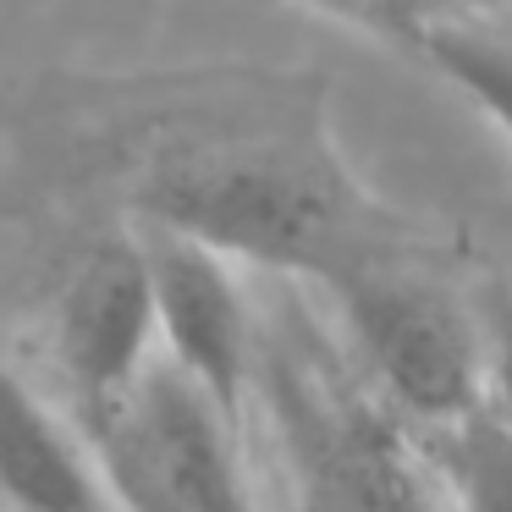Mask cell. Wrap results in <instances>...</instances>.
I'll return each instance as SVG.
<instances>
[{"mask_svg":"<svg viewBox=\"0 0 512 512\" xmlns=\"http://www.w3.org/2000/svg\"><path fill=\"white\" fill-rule=\"evenodd\" d=\"M127 221L166 226L248 276L331 287L408 243L331 127L320 72L232 67L199 78L127 177Z\"/></svg>","mask_w":512,"mask_h":512,"instance_id":"1","label":"cell"},{"mask_svg":"<svg viewBox=\"0 0 512 512\" xmlns=\"http://www.w3.org/2000/svg\"><path fill=\"white\" fill-rule=\"evenodd\" d=\"M254 391L276 419L303 512H430L424 441L309 320H259Z\"/></svg>","mask_w":512,"mask_h":512,"instance_id":"2","label":"cell"},{"mask_svg":"<svg viewBox=\"0 0 512 512\" xmlns=\"http://www.w3.org/2000/svg\"><path fill=\"white\" fill-rule=\"evenodd\" d=\"M336 342L419 435L485 408V325L408 243L325 287Z\"/></svg>","mask_w":512,"mask_h":512,"instance_id":"3","label":"cell"},{"mask_svg":"<svg viewBox=\"0 0 512 512\" xmlns=\"http://www.w3.org/2000/svg\"><path fill=\"white\" fill-rule=\"evenodd\" d=\"M116 512H259L243 424L155 358L122 397L72 413Z\"/></svg>","mask_w":512,"mask_h":512,"instance_id":"4","label":"cell"},{"mask_svg":"<svg viewBox=\"0 0 512 512\" xmlns=\"http://www.w3.org/2000/svg\"><path fill=\"white\" fill-rule=\"evenodd\" d=\"M133 226L155 281L160 358L188 375L226 419L243 424L259 369V309L248 298V270L182 232Z\"/></svg>","mask_w":512,"mask_h":512,"instance_id":"5","label":"cell"},{"mask_svg":"<svg viewBox=\"0 0 512 512\" xmlns=\"http://www.w3.org/2000/svg\"><path fill=\"white\" fill-rule=\"evenodd\" d=\"M50 342H56V369L67 380L72 413L122 397L160 358L155 281H149V259L133 221L100 237L61 281Z\"/></svg>","mask_w":512,"mask_h":512,"instance_id":"6","label":"cell"},{"mask_svg":"<svg viewBox=\"0 0 512 512\" xmlns=\"http://www.w3.org/2000/svg\"><path fill=\"white\" fill-rule=\"evenodd\" d=\"M0 507L6 512H116L89 435L0 353Z\"/></svg>","mask_w":512,"mask_h":512,"instance_id":"7","label":"cell"},{"mask_svg":"<svg viewBox=\"0 0 512 512\" xmlns=\"http://www.w3.org/2000/svg\"><path fill=\"white\" fill-rule=\"evenodd\" d=\"M424 441L430 479L452 512H512V424L490 408H474L468 419L446 424Z\"/></svg>","mask_w":512,"mask_h":512,"instance_id":"8","label":"cell"},{"mask_svg":"<svg viewBox=\"0 0 512 512\" xmlns=\"http://www.w3.org/2000/svg\"><path fill=\"white\" fill-rule=\"evenodd\" d=\"M430 78L457 89L490 133L512 149V45L496 34V23H463V28H435L408 50Z\"/></svg>","mask_w":512,"mask_h":512,"instance_id":"9","label":"cell"},{"mask_svg":"<svg viewBox=\"0 0 512 512\" xmlns=\"http://www.w3.org/2000/svg\"><path fill=\"white\" fill-rule=\"evenodd\" d=\"M298 12L320 17L331 28H347L358 39H375L408 56L424 34L435 28H463V23H507L512 0H287Z\"/></svg>","mask_w":512,"mask_h":512,"instance_id":"10","label":"cell"},{"mask_svg":"<svg viewBox=\"0 0 512 512\" xmlns=\"http://www.w3.org/2000/svg\"><path fill=\"white\" fill-rule=\"evenodd\" d=\"M485 408L512 424V292H501L485 314Z\"/></svg>","mask_w":512,"mask_h":512,"instance_id":"11","label":"cell"}]
</instances>
